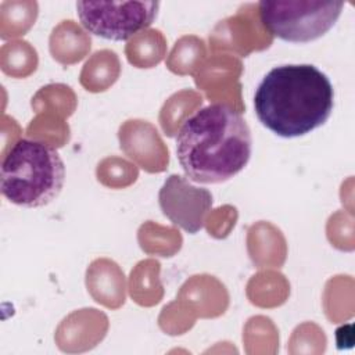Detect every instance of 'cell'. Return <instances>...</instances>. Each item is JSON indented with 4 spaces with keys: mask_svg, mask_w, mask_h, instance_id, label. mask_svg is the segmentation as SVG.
Segmentation results:
<instances>
[{
    "mask_svg": "<svg viewBox=\"0 0 355 355\" xmlns=\"http://www.w3.org/2000/svg\"><path fill=\"white\" fill-rule=\"evenodd\" d=\"M252 151L251 130L232 107L209 104L187 118L176 136V157L186 178L222 183L240 173Z\"/></svg>",
    "mask_w": 355,
    "mask_h": 355,
    "instance_id": "1",
    "label": "cell"
},
{
    "mask_svg": "<svg viewBox=\"0 0 355 355\" xmlns=\"http://www.w3.org/2000/svg\"><path fill=\"white\" fill-rule=\"evenodd\" d=\"M334 89L324 72L311 64L272 68L254 96L258 121L280 137L311 133L331 115Z\"/></svg>",
    "mask_w": 355,
    "mask_h": 355,
    "instance_id": "2",
    "label": "cell"
},
{
    "mask_svg": "<svg viewBox=\"0 0 355 355\" xmlns=\"http://www.w3.org/2000/svg\"><path fill=\"white\" fill-rule=\"evenodd\" d=\"M64 182L65 166L60 154L40 140H17L1 162V194L22 208L50 204L60 196Z\"/></svg>",
    "mask_w": 355,
    "mask_h": 355,
    "instance_id": "3",
    "label": "cell"
},
{
    "mask_svg": "<svg viewBox=\"0 0 355 355\" xmlns=\"http://www.w3.org/2000/svg\"><path fill=\"white\" fill-rule=\"evenodd\" d=\"M343 1L286 0L258 4L262 25L276 37L291 43H308L327 33L341 15Z\"/></svg>",
    "mask_w": 355,
    "mask_h": 355,
    "instance_id": "4",
    "label": "cell"
},
{
    "mask_svg": "<svg viewBox=\"0 0 355 355\" xmlns=\"http://www.w3.org/2000/svg\"><path fill=\"white\" fill-rule=\"evenodd\" d=\"M159 1H78L82 26L92 35L122 42L148 28L157 18Z\"/></svg>",
    "mask_w": 355,
    "mask_h": 355,
    "instance_id": "5",
    "label": "cell"
},
{
    "mask_svg": "<svg viewBox=\"0 0 355 355\" xmlns=\"http://www.w3.org/2000/svg\"><path fill=\"white\" fill-rule=\"evenodd\" d=\"M162 214L176 226L190 234L204 227L212 208V194L208 189L197 187L186 176L172 173L158 193Z\"/></svg>",
    "mask_w": 355,
    "mask_h": 355,
    "instance_id": "6",
    "label": "cell"
}]
</instances>
